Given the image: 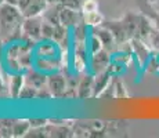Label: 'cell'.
Segmentation results:
<instances>
[{"instance_id":"16","label":"cell","mask_w":159,"mask_h":138,"mask_svg":"<svg viewBox=\"0 0 159 138\" xmlns=\"http://www.w3.org/2000/svg\"><path fill=\"white\" fill-rule=\"evenodd\" d=\"M47 6H48L47 0H32V2L22 10V14H24V17H36V15H42Z\"/></svg>"},{"instance_id":"6","label":"cell","mask_w":159,"mask_h":138,"mask_svg":"<svg viewBox=\"0 0 159 138\" xmlns=\"http://www.w3.org/2000/svg\"><path fill=\"white\" fill-rule=\"evenodd\" d=\"M90 32L93 33V35H96L97 38L101 40L102 47L105 48V50H108L109 53H112V54H114L115 51H118L119 44H118V42H116L115 36L112 35V32L108 28H105L104 25L94 26V28H90Z\"/></svg>"},{"instance_id":"7","label":"cell","mask_w":159,"mask_h":138,"mask_svg":"<svg viewBox=\"0 0 159 138\" xmlns=\"http://www.w3.org/2000/svg\"><path fill=\"white\" fill-rule=\"evenodd\" d=\"M78 98L79 100H86V98H93L94 93V73L90 70L82 72L79 76L78 82Z\"/></svg>"},{"instance_id":"4","label":"cell","mask_w":159,"mask_h":138,"mask_svg":"<svg viewBox=\"0 0 159 138\" xmlns=\"http://www.w3.org/2000/svg\"><path fill=\"white\" fill-rule=\"evenodd\" d=\"M112 61V53H109L108 50L102 48L98 53L91 54L90 55V61H89V70L94 75L101 73L104 70L108 69L109 64Z\"/></svg>"},{"instance_id":"32","label":"cell","mask_w":159,"mask_h":138,"mask_svg":"<svg viewBox=\"0 0 159 138\" xmlns=\"http://www.w3.org/2000/svg\"><path fill=\"white\" fill-rule=\"evenodd\" d=\"M7 3H10V4H14V6H18L20 0H7Z\"/></svg>"},{"instance_id":"23","label":"cell","mask_w":159,"mask_h":138,"mask_svg":"<svg viewBox=\"0 0 159 138\" xmlns=\"http://www.w3.org/2000/svg\"><path fill=\"white\" fill-rule=\"evenodd\" d=\"M137 4V7H139L140 13H143L144 15H147V17H151L152 14L155 13V8H154V4H151V2L149 0H134Z\"/></svg>"},{"instance_id":"12","label":"cell","mask_w":159,"mask_h":138,"mask_svg":"<svg viewBox=\"0 0 159 138\" xmlns=\"http://www.w3.org/2000/svg\"><path fill=\"white\" fill-rule=\"evenodd\" d=\"M83 11L75 10V8L66 7V6H64L62 10H61V24L69 28V29H72L78 24L83 22Z\"/></svg>"},{"instance_id":"31","label":"cell","mask_w":159,"mask_h":138,"mask_svg":"<svg viewBox=\"0 0 159 138\" xmlns=\"http://www.w3.org/2000/svg\"><path fill=\"white\" fill-rule=\"evenodd\" d=\"M30 2H32V0H20V3H18V7H20L21 10H24V8H25Z\"/></svg>"},{"instance_id":"11","label":"cell","mask_w":159,"mask_h":138,"mask_svg":"<svg viewBox=\"0 0 159 138\" xmlns=\"http://www.w3.org/2000/svg\"><path fill=\"white\" fill-rule=\"evenodd\" d=\"M25 73L24 72H15L10 73L7 78V93L8 97L13 100H18L20 93L22 87L25 86Z\"/></svg>"},{"instance_id":"30","label":"cell","mask_w":159,"mask_h":138,"mask_svg":"<svg viewBox=\"0 0 159 138\" xmlns=\"http://www.w3.org/2000/svg\"><path fill=\"white\" fill-rule=\"evenodd\" d=\"M149 20L152 21V24H154V26L157 28V29H159V11L157 10L154 14L149 17Z\"/></svg>"},{"instance_id":"26","label":"cell","mask_w":159,"mask_h":138,"mask_svg":"<svg viewBox=\"0 0 159 138\" xmlns=\"http://www.w3.org/2000/svg\"><path fill=\"white\" fill-rule=\"evenodd\" d=\"M98 10V2L97 0H86L82 6V11L83 13H91V11Z\"/></svg>"},{"instance_id":"20","label":"cell","mask_w":159,"mask_h":138,"mask_svg":"<svg viewBox=\"0 0 159 138\" xmlns=\"http://www.w3.org/2000/svg\"><path fill=\"white\" fill-rule=\"evenodd\" d=\"M145 43L149 46V48H151L155 54H159V29H157V28L154 26V29L151 30L149 36L147 38Z\"/></svg>"},{"instance_id":"8","label":"cell","mask_w":159,"mask_h":138,"mask_svg":"<svg viewBox=\"0 0 159 138\" xmlns=\"http://www.w3.org/2000/svg\"><path fill=\"white\" fill-rule=\"evenodd\" d=\"M131 46H133V57H134V61L139 64L140 66L144 68V65L147 64V61L152 57L154 51L149 48V46L147 44L144 40L141 39H131Z\"/></svg>"},{"instance_id":"10","label":"cell","mask_w":159,"mask_h":138,"mask_svg":"<svg viewBox=\"0 0 159 138\" xmlns=\"http://www.w3.org/2000/svg\"><path fill=\"white\" fill-rule=\"evenodd\" d=\"M102 25L111 30L119 46H120L122 43L130 40L129 35H127V32H126V26H125V22L122 18H118V20H104Z\"/></svg>"},{"instance_id":"1","label":"cell","mask_w":159,"mask_h":138,"mask_svg":"<svg viewBox=\"0 0 159 138\" xmlns=\"http://www.w3.org/2000/svg\"><path fill=\"white\" fill-rule=\"evenodd\" d=\"M24 14L18 6L4 3L0 6V38L3 44L22 40Z\"/></svg>"},{"instance_id":"27","label":"cell","mask_w":159,"mask_h":138,"mask_svg":"<svg viewBox=\"0 0 159 138\" xmlns=\"http://www.w3.org/2000/svg\"><path fill=\"white\" fill-rule=\"evenodd\" d=\"M84 2H86V0H65V2H64V6L82 11V6H83Z\"/></svg>"},{"instance_id":"3","label":"cell","mask_w":159,"mask_h":138,"mask_svg":"<svg viewBox=\"0 0 159 138\" xmlns=\"http://www.w3.org/2000/svg\"><path fill=\"white\" fill-rule=\"evenodd\" d=\"M47 87L53 94V98H58L62 100L65 97V91L68 88V83H66V78L61 70L54 73H50L47 78Z\"/></svg>"},{"instance_id":"5","label":"cell","mask_w":159,"mask_h":138,"mask_svg":"<svg viewBox=\"0 0 159 138\" xmlns=\"http://www.w3.org/2000/svg\"><path fill=\"white\" fill-rule=\"evenodd\" d=\"M33 54L39 58H54L62 55L61 47L54 40H39L33 47Z\"/></svg>"},{"instance_id":"33","label":"cell","mask_w":159,"mask_h":138,"mask_svg":"<svg viewBox=\"0 0 159 138\" xmlns=\"http://www.w3.org/2000/svg\"><path fill=\"white\" fill-rule=\"evenodd\" d=\"M151 4H159V0H149Z\"/></svg>"},{"instance_id":"14","label":"cell","mask_w":159,"mask_h":138,"mask_svg":"<svg viewBox=\"0 0 159 138\" xmlns=\"http://www.w3.org/2000/svg\"><path fill=\"white\" fill-rule=\"evenodd\" d=\"M112 76H114V75H112L108 69L104 70V72H101V73L94 75V93H93V98H98L104 93V90H105V88L111 84Z\"/></svg>"},{"instance_id":"18","label":"cell","mask_w":159,"mask_h":138,"mask_svg":"<svg viewBox=\"0 0 159 138\" xmlns=\"http://www.w3.org/2000/svg\"><path fill=\"white\" fill-rule=\"evenodd\" d=\"M30 128H32V126H30L29 119H15L13 124V137H26Z\"/></svg>"},{"instance_id":"9","label":"cell","mask_w":159,"mask_h":138,"mask_svg":"<svg viewBox=\"0 0 159 138\" xmlns=\"http://www.w3.org/2000/svg\"><path fill=\"white\" fill-rule=\"evenodd\" d=\"M33 65L36 66L39 70L47 73H54L58 72V70L62 69L64 66V55H60V57H54V58H39L35 57V62Z\"/></svg>"},{"instance_id":"25","label":"cell","mask_w":159,"mask_h":138,"mask_svg":"<svg viewBox=\"0 0 159 138\" xmlns=\"http://www.w3.org/2000/svg\"><path fill=\"white\" fill-rule=\"evenodd\" d=\"M54 24H50L43 20V25H42V40H53L54 36Z\"/></svg>"},{"instance_id":"24","label":"cell","mask_w":159,"mask_h":138,"mask_svg":"<svg viewBox=\"0 0 159 138\" xmlns=\"http://www.w3.org/2000/svg\"><path fill=\"white\" fill-rule=\"evenodd\" d=\"M35 98H38V88L25 83V86L22 87V90L20 93L18 100H35Z\"/></svg>"},{"instance_id":"17","label":"cell","mask_w":159,"mask_h":138,"mask_svg":"<svg viewBox=\"0 0 159 138\" xmlns=\"http://www.w3.org/2000/svg\"><path fill=\"white\" fill-rule=\"evenodd\" d=\"M90 26L84 22H80L78 25H75L72 28V43H84L87 42L89 36H90V32H89Z\"/></svg>"},{"instance_id":"29","label":"cell","mask_w":159,"mask_h":138,"mask_svg":"<svg viewBox=\"0 0 159 138\" xmlns=\"http://www.w3.org/2000/svg\"><path fill=\"white\" fill-rule=\"evenodd\" d=\"M7 90V78H4V73L0 70V91Z\"/></svg>"},{"instance_id":"15","label":"cell","mask_w":159,"mask_h":138,"mask_svg":"<svg viewBox=\"0 0 159 138\" xmlns=\"http://www.w3.org/2000/svg\"><path fill=\"white\" fill-rule=\"evenodd\" d=\"M64 4H61V3H51V4H48L47 7L44 8L43 14H42V17H43L44 21H47V22L50 24H54V25H57V24H61V10H62Z\"/></svg>"},{"instance_id":"19","label":"cell","mask_w":159,"mask_h":138,"mask_svg":"<svg viewBox=\"0 0 159 138\" xmlns=\"http://www.w3.org/2000/svg\"><path fill=\"white\" fill-rule=\"evenodd\" d=\"M83 22L84 24H87L90 28H94V26H100V25H102V22H104V15L100 13L98 10L97 11H91V13H83Z\"/></svg>"},{"instance_id":"28","label":"cell","mask_w":159,"mask_h":138,"mask_svg":"<svg viewBox=\"0 0 159 138\" xmlns=\"http://www.w3.org/2000/svg\"><path fill=\"white\" fill-rule=\"evenodd\" d=\"M29 122L32 127H46L48 124V119H43V118H33L29 119Z\"/></svg>"},{"instance_id":"34","label":"cell","mask_w":159,"mask_h":138,"mask_svg":"<svg viewBox=\"0 0 159 138\" xmlns=\"http://www.w3.org/2000/svg\"><path fill=\"white\" fill-rule=\"evenodd\" d=\"M4 3H7V0H0V6L4 4Z\"/></svg>"},{"instance_id":"13","label":"cell","mask_w":159,"mask_h":138,"mask_svg":"<svg viewBox=\"0 0 159 138\" xmlns=\"http://www.w3.org/2000/svg\"><path fill=\"white\" fill-rule=\"evenodd\" d=\"M24 73H25L26 84H30V86H33V87H36V88H40V87H43V86L47 84L48 75L47 73H44V72H42V70H39L35 65L30 66L29 69H26Z\"/></svg>"},{"instance_id":"2","label":"cell","mask_w":159,"mask_h":138,"mask_svg":"<svg viewBox=\"0 0 159 138\" xmlns=\"http://www.w3.org/2000/svg\"><path fill=\"white\" fill-rule=\"evenodd\" d=\"M42 25H43V17H25L22 22V40L36 44L42 40Z\"/></svg>"},{"instance_id":"21","label":"cell","mask_w":159,"mask_h":138,"mask_svg":"<svg viewBox=\"0 0 159 138\" xmlns=\"http://www.w3.org/2000/svg\"><path fill=\"white\" fill-rule=\"evenodd\" d=\"M15 119H0V137H13V124Z\"/></svg>"},{"instance_id":"22","label":"cell","mask_w":159,"mask_h":138,"mask_svg":"<svg viewBox=\"0 0 159 138\" xmlns=\"http://www.w3.org/2000/svg\"><path fill=\"white\" fill-rule=\"evenodd\" d=\"M87 48H89V53H90V55L98 53L100 50H102V48H104L101 40H100L96 35H93L91 32H90V36H89V39H87Z\"/></svg>"}]
</instances>
